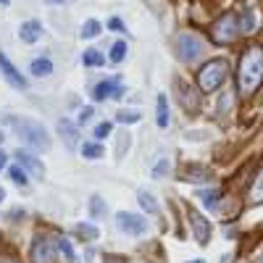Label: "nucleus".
<instances>
[{"instance_id": "nucleus-23", "label": "nucleus", "mask_w": 263, "mask_h": 263, "mask_svg": "<svg viewBox=\"0 0 263 263\" xmlns=\"http://www.w3.org/2000/svg\"><path fill=\"white\" fill-rule=\"evenodd\" d=\"M100 29H103V27H100V21H98V18H87L84 24H82V32H79V34H82L84 40H92V37L100 34Z\"/></svg>"}, {"instance_id": "nucleus-3", "label": "nucleus", "mask_w": 263, "mask_h": 263, "mask_svg": "<svg viewBox=\"0 0 263 263\" xmlns=\"http://www.w3.org/2000/svg\"><path fill=\"white\" fill-rule=\"evenodd\" d=\"M13 129H16V135L24 140L29 147H34L37 153L50 150V135H48V129L42 126L40 121H32V119H16V121H13Z\"/></svg>"}, {"instance_id": "nucleus-32", "label": "nucleus", "mask_w": 263, "mask_h": 263, "mask_svg": "<svg viewBox=\"0 0 263 263\" xmlns=\"http://www.w3.org/2000/svg\"><path fill=\"white\" fill-rule=\"evenodd\" d=\"M108 135H111V124H108V121H103V124L95 126V137H98V140H103V137H108Z\"/></svg>"}, {"instance_id": "nucleus-17", "label": "nucleus", "mask_w": 263, "mask_h": 263, "mask_svg": "<svg viewBox=\"0 0 263 263\" xmlns=\"http://www.w3.org/2000/svg\"><path fill=\"white\" fill-rule=\"evenodd\" d=\"M156 124H158V129H168V124H171V119H168V100H166L163 92L156 100Z\"/></svg>"}, {"instance_id": "nucleus-2", "label": "nucleus", "mask_w": 263, "mask_h": 263, "mask_svg": "<svg viewBox=\"0 0 263 263\" xmlns=\"http://www.w3.org/2000/svg\"><path fill=\"white\" fill-rule=\"evenodd\" d=\"M227 77H229V61L227 58L205 61V66H200V71H197V87H200L203 95H211L227 82Z\"/></svg>"}, {"instance_id": "nucleus-1", "label": "nucleus", "mask_w": 263, "mask_h": 263, "mask_svg": "<svg viewBox=\"0 0 263 263\" xmlns=\"http://www.w3.org/2000/svg\"><path fill=\"white\" fill-rule=\"evenodd\" d=\"M263 84V48L250 45L239 55V69H237V90L239 95H255Z\"/></svg>"}, {"instance_id": "nucleus-42", "label": "nucleus", "mask_w": 263, "mask_h": 263, "mask_svg": "<svg viewBox=\"0 0 263 263\" xmlns=\"http://www.w3.org/2000/svg\"><path fill=\"white\" fill-rule=\"evenodd\" d=\"M0 263H16V260H0Z\"/></svg>"}, {"instance_id": "nucleus-31", "label": "nucleus", "mask_w": 263, "mask_h": 263, "mask_svg": "<svg viewBox=\"0 0 263 263\" xmlns=\"http://www.w3.org/2000/svg\"><path fill=\"white\" fill-rule=\"evenodd\" d=\"M129 140H132L129 135H121V137H119V142H116V153H119V158H121L124 153L129 150Z\"/></svg>"}, {"instance_id": "nucleus-14", "label": "nucleus", "mask_w": 263, "mask_h": 263, "mask_svg": "<svg viewBox=\"0 0 263 263\" xmlns=\"http://www.w3.org/2000/svg\"><path fill=\"white\" fill-rule=\"evenodd\" d=\"M18 37H21V42L32 45V42H37L42 37V24H40V21H34V18L24 21V24L18 27Z\"/></svg>"}, {"instance_id": "nucleus-7", "label": "nucleus", "mask_w": 263, "mask_h": 263, "mask_svg": "<svg viewBox=\"0 0 263 263\" xmlns=\"http://www.w3.org/2000/svg\"><path fill=\"white\" fill-rule=\"evenodd\" d=\"M116 227H119V232H124L129 237H140V234L147 232V221H145V218L140 213H129V211H121L116 216Z\"/></svg>"}, {"instance_id": "nucleus-18", "label": "nucleus", "mask_w": 263, "mask_h": 263, "mask_svg": "<svg viewBox=\"0 0 263 263\" xmlns=\"http://www.w3.org/2000/svg\"><path fill=\"white\" fill-rule=\"evenodd\" d=\"M79 150H82V156H84L87 161H100V158L105 156V147H103V142H98V140L84 142Z\"/></svg>"}, {"instance_id": "nucleus-8", "label": "nucleus", "mask_w": 263, "mask_h": 263, "mask_svg": "<svg viewBox=\"0 0 263 263\" xmlns=\"http://www.w3.org/2000/svg\"><path fill=\"white\" fill-rule=\"evenodd\" d=\"M58 255H55V245L53 239H48L45 234H40L32 245V260L34 263H53Z\"/></svg>"}, {"instance_id": "nucleus-39", "label": "nucleus", "mask_w": 263, "mask_h": 263, "mask_svg": "<svg viewBox=\"0 0 263 263\" xmlns=\"http://www.w3.org/2000/svg\"><path fill=\"white\" fill-rule=\"evenodd\" d=\"M187 263H205V260H200V258H195V260H187Z\"/></svg>"}, {"instance_id": "nucleus-21", "label": "nucleus", "mask_w": 263, "mask_h": 263, "mask_svg": "<svg viewBox=\"0 0 263 263\" xmlns=\"http://www.w3.org/2000/svg\"><path fill=\"white\" fill-rule=\"evenodd\" d=\"M137 200H140V205L147 211V213H153V216H156V213H161V205H158V200H156V197H153L150 192H145V190H140V195H137Z\"/></svg>"}, {"instance_id": "nucleus-29", "label": "nucleus", "mask_w": 263, "mask_h": 263, "mask_svg": "<svg viewBox=\"0 0 263 263\" xmlns=\"http://www.w3.org/2000/svg\"><path fill=\"white\" fill-rule=\"evenodd\" d=\"M140 119H142V116H140L137 111H124V108L116 114V121H119V124H137Z\"/></svg>"}, {"instance_id": "nucleus-10", "label": "nucleus", "mask_w": 263, "mask_h": 263, "mask_svg": "<svg viewBox=\"0 0 263 263\" xmlns=\"http://www.w3.org/2000/svg\"><path fill=\"white\" fill-rule=\"evenodd\" d=\"M95 100H114V98H121L124 95V84L119 79H105L100 84H95V90H92Z\"/></svg>"}, {"instance_id": "nucleus-16", "label": "nucleus", "mask_w": 263, "mask_h": 263, "mask_svg": "<svg viewBox=\"0 0 263 263\" xmlns=\"http://www.w3.org/2000/svg\"><path fill=\"white\" fill-rule=\"evenodd\" d=\"M53 245H55V255H58L61 260L74 263L77 253H74V245L69 242V239H66V237H55V239H53Z\"/></svg>"}, {"instance_id": "nucleus-40", "label": "nucleus", "mask_w": 263, "mask_h": 263, "mask_svg": "<svg viewBox=\"0 0 263 263\" xmlns=\"http://www.w3.org/2000/svg\"><path fill=\"white\" fill-rule=\"evenodd\" d=\"M11 3V0H0V6H8Z\"/></svg>"}, {"instance_id": "nucleus-24", "label": "nucleus", "mask_w": 263, "mask_h": 263, "mask_svg": "<svg viewBox=\"0 0 263 263\" xmlns=\"http://www.w3.org/2000/svg\"><path fill=\"white\" fill-rule=\"evenodd\" d=\"M8 177H11V182H13L16 187H27V184H29V182H27V171L21 168L18 163L8 168Z\"/></svg>"}, {"instance_id": "nucleus-19", "label": "nucleus", "mask_w": 263, "mask_h": 263, "mask_svg": "<svg viewBox=\"0 0 263 263\" xmlns=\"http://www.w3.org/2000/svg\"><path fill=\"white\" fill-rule=\"evenodd\" d=\"M29 74L32 77H50L53 74V61L50 58H34L29 63Z\"/></svg>"}, {"instance_id": "nucleus-36", "label": "nucleus", "mask_w": 263, "mask_h": 263, "mask_svg": "<svg viewBox=\"0 0 263 263\" xmlns=\"http://www.w3.org/2000/svg\"><path fill=\"white\" fill-rule=\"evenodd\" d=\"M6 166H8V156H6V153H3V150H0V171H3Z\"/></svg>"}, {"instance_id": "nucleus-20", "label": "nucleus", "mask_w": 263, "mask_h": 263, "mask_svg": "<svg viewBox=\"0 0 263 263\" xmlns=\"http://www.w3.org/2000/svg\"><path fill=\"white\" fill-rule=\"evenodd\" d=\"M74 234H77L79 239H87V242H90V239H98L100 229H98L95 224H84V221H79V224L74 227Z\"/></svg>"}, {"instance_id": "nucleus-26", "label": "nucleus", "mask_w": 263, "mask_h": 263, "mask_svg": "<svg viewBox=\"0 0 263 263\" xmlns=\"http://www.w3.org/2000/svg\"><path fill=\"white\" fill-rule=\"evenodd\" d=\"M108 58H111V63H121L126 58V42L124 40L114 42V45H111V55H108Z\"/></svg>"}, {"instance_id": "nucleus-30", "label": "nucleus", "mask_w": 263, "mask_h": 263, "mask_svg": "<svg viewBox=\"0 0 263 263\" xmlns=\"http://www.w3.org/2000/svg\"><path fill=\"white\" fill-rule=\"evenodd\" d=\"M168 171H171V163H168V158H161V161H158V166L153 168V179H161V177H168Z\"/></svg>"}, {"instance_id": "nucleus-4", "label": "nucleus", "mask_w": 263, "mask_h": 263, "mask_svg": "<svg viewBox=\"0 0 263 263\" xmlns=\"http://www.w3.org/2000/svg\"><path fill=\"white\" fill-rule=\"evenodd\" d=\"M242 34L239 32V21H237V13H224L213 21L211 27V40L216 45H232V42Z\"/></svg>"}, {"instance_id": "nucleus-5", "label": "nucleus", "mask_w": 263, "mask_h": 263, "mask_svg": "<svg viewBox=\"0 0 263 263\" xmlns=\"http://www.w3.org/2000/svg\"><path fill=\"white\" fill-rule=\"evenodd\" d=\"M203 53H205V42L195 32H182L177 37V55H179V61L195 63L197 58H203Z\"/></svg>"}, {"instance_id": "nucleus-15", "label": "nucleus", "mask_w": 263, "mask_h": 263, "mask_svg": "<svg viewBox=\"0 0 263 263\" xmlns=\"http://www.w3.org/2000/svg\"><path fill=\"white\" fill-rule=\"evenodd\" d=\"M177 92H179V103H182V108L184 111H190V114H195L197 108H200V100L195 98V92L190 90L187 84H182V82H177Z\"/></svg>"}, {"instance_id": "nucleus-38", "label": "nucleus", "mask_w": 263, "mask_h": 263, "mask_svg": "<svg viewBox=\"0 0 263 263\" xmlns=\"http://www.w3.org/2000/svg\"><path fill=\"white\" fill-rule=\"evenodd\" d=\"M3 200H6V190H3V187H0V203H3Z\"/></svg>"}, {"instance_id": "nucleus-11", "label": "nucleus", "mask_w": 263, "mask_h": 263, "mask_svg": "<svg viewBox=\"0 0 263 263\" xmlns=\"http://www.w3.org/2000/svg\"><path fill=\"white\" fill-rule=\"evenodd\" d=\"M237 21H239V32L242 34H253L258 29V11L253 3H248L242 11L237 13Z\"/></svg>"}, {"instance_id": "nucleus-25", "label": "nucleus", "mask_w": 263, "mask_h": 263, "mask_svg": "<svg viewBox=\"0 0 263 263\" xmlns=\"http://www.w3.org/2000/svg\"><path fill=\"white\" fill-rule=\"evenodd\" d=\"M197 195H200V200H203L208 208H216L218 200H221V192H218V190H200Z\"/></svg>"}, {"instance_id": "nucleus-12", "label": "nucleus", "mask_w": 263, "mask_h": 263, "mask_svg": "<svg viewBox=\"0 0 263 263\" xmlns=\"http://www.w3.org/2000/svg\"><path fill=\"white\" fill-rule=\"evenodd\" d=\"M58 135H61V140H63V145L69 147V150H77V140H79V129H77V124L71 121V119H61L58 121Z\"/></svg>"}, {"instance_id": "nucleus-28", "label": "nucleus", "mask_w": 263, "mask_h": 263, "mask_svg": "<svg viewBox=\"0 0 263 263\" xmlns=\"http://www.w3.org/2000/svg\"><path fill=\"white\" fill-rule=\"evenodd\" d=\"M90 213H92L95 218H98V216L103 218V216L108 213V208H105V200H103L100 195H92V197H90Z\"/></svg>"}, {"instance_id": "nucleus-27", "label": "nucleus", "mask_w": 263, "mask_h": 263, "mask_svg": "<svg viewBox=\"0 0 263 263\" xmlns=\"http://www.w3.org/2000/svg\"><path fill=\"white\" fill-rule=\"evenodd\" d=\"M82 61H84V66H103V63H105L103 53H100V50H95V48H90V50H84Z\"/></svg>"}, {"instance_id": "nucleus-34", "label": "nucleus", "mask_w": 263, "mask_h": 263, "mask_svg": "<svg viewBox=\"0 0 263 263\" xmlns=\"http://www.w3.org/2000/svg\"><path fill=\"white\" fill-rule=\"evenodd\" d=\"M108 29H114V32H124L126 27H124V21H121L119 16H114L111 21H108Z\"/></svg>"}, {"instance_id": "nucleus-37", "label": "nucleus", "mask_w": 263, "mask_h": 263, "mask_svg": "<svg viewBox=\"0 0 263 263\" xmlns=\"http://www.w3.org/2000/svg\"><path fill=\"white\" fill-rule=\"evenodd\" d=\"M48 3H50V6H55V3H58V6H61V3H71V0H48Z\"/></svg>"}, {"instance_id": "nucleus-6", "label": "nucleus", "mask_w": 263, "mask_h": 263, "mask_svg": "<svg viewBox=\"0 0 263 263\" xmlns=\"http://www.w3.org/2000/svg\"><path fill=\"white\" fill-rule=\"evenodd\" d=\"M187 216H190V227H192V234H195V242L197 245H208V239L213 234L211 221L197 208H192V205H187Z\"/></svg>"}, {"instance_id": "nucleus-41", "label": "nucleus", "mask_w": 263, "mask_h": 263, "mask_svg": "<svg viewBox=\"0 0 263 263\" xmlns=\"http://www.w3.org/2000/svg\"><path fill=\"white\" fill-rule=\"evenodd\" d=\"M255 263H263V253H260V255H258V260H255Z\"/></svg>"}, {"instance_id": "nucleus-13", "label": "nucleus", "mask_w": 263, "mask_h": 263, "mask_svg": "<svg viewBox=\"0 0 263 263\" xmlns=\"http://www.w3.org/2000/svg\"><path fill=\"white\" fill-rule=\"evenodd\" d=\"M16 161H18V166L21 168H27V171H32L34 174V177H45V166H42L34 156H29V153L27 150H16Z\"/></svg>"}, {"instance_id": "nucleus-22", "label": "nucleus", "mask_w": 263, "mask_h": 263, "mask_svg": "<svg viewBox=\"0 0 263 263\" xmlns=\"http://www.w3.org/2000/svg\"><path fill=\"white\" fill-rule=\"evenodd\" d=\"M248 200H250L253 205L263 203V168H260V174L255 177V182H253V187H250V195H248Z\"/></svg>"}, {"instance_id": "nucleus-35", "label": "nucleus", "mask_w": 263, "mask_h": 263, "mask_svg": "<svg viewBox=\"0 0 263 263\" xmlns=\"http://www.w3.org/2000/svg\"><path fill=\"white\" fill-rule=\"evenodd\" d=\"M92 119V108H82V114H79V124H87Z\"/></svg>"}, {"instance_id": "nucleus-9", "label": "nucleus", "mask_w": 263, "mask_h": 263, "mask_svg": "<svg viewBox=\"0 0 263 263\" xmlns=\"http://www.w3.org/2000/svg\"><path fill=\"white\" fill-rule=\"evenodd\" d=\"M0 74H3V77H6V82H8L11 87H16V90H27V79L18 74V69H16V66L6 58V53H3V50H0Z\"/></svg>"}, {"instance_id": "nucleus-33", "label": "nucleus", "mask_w": 263, "mask_h": 263, "mask_svg": "<svg viewBox=\"0 0 263 263\" xmlns=\"http://www.w3.org/2000/svg\"><path fill=\"white\" fill-rule=\"evenodd\" d=\"M187 177H190V179H195V177H200V179H211V171H205V168H190V171H187Z\"/></svg>"}]
</instances>
